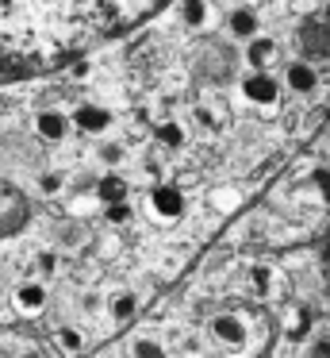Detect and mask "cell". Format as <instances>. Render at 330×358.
<instances>
[{
	"mask_svg": "<svg viewBox=\"0 0 330 358\" xmlns=\"http://www.w3.org/2000/svg\"><path fill=\"white\" fill-rule=\"evenodd\" d=\"M169 4L173 0H0V85L92 58Z\"/></svg>",
	"mask_w": 330,
	"mask_h": 358,
	"instance_id": "1",
	"label": "cell"
},
{
	"mask_svg": "<svg viewBox=\"0 0 330 358\" xmlns=\"http://www.w3.org/2000/svg\"><path fill=\"white\" fill-rule=\"evenodd\" d=\"M27 220H31L27 196H23L15 185L0 181V239H4V235H15L23 224H27Z\"/></svg>",
	"mask_w": 330,
	"mask_h": 358,
	"instance_id": "2",
	"label": "cell"
},
{
	"mask_svg": "<svg viewBox=\"0 0 330 358\" xmlns=\"http://www.w3.org/2000/svg\"><path fill=\"white\" fill-rule=\"evenodd\" d=\"M242 96H246L250 104L273 108V104L280 101V78H276V73H269V66H265V70L242 73Z\"/></svg>",
	"mask_w": 330,
	"mask_h": 358,
	"instance_id": "3",
	"label": "cell"
},
{
	"mask_svg": "<svg viewBox=\"0 0 330 358\" xmlns=\"http://www.w3.org/2000/svg\"><path fill=\"white\" fill-rule=\"evenodd\" d=\"M296 47L303 55V62H322L327 58V16L315 12L299 24V35H296Z\"/></svg>",
	"mask_w": 330,
	"mask_h": 358,
	"instance_id": "4",
	"label": "cell"
},
{
	"mask_svg": "<svg viewBox=\"0 0 330 358\" xmlns=\"http://www.w3.org/2000/svg\"><path fill=\"white\" fill-rule=\"evenodd\" d=\"M184 208H188V201H184V193L177 185H153L150 189V216L158 224H177L184 216Z\"/></svg>",
	"mask_w": 330,
	"mask_h": 358,
	"instance_id": "5",
	"label": "cell"
},
{
	"mask_svg": "<svg viewBox=\"0 0 330 358\" xmlns=\"http://www.w3.org/2000/svg\"><path fill=\"white\" fill-rule=\"evenodd\" d=\"M207 331H211L215 343H223V347H230V350H242L246 339H250V327H246V320L234 316V312H219V316H211Z\"/></svg>",
	"mask_w": 330,
	"mask_h": 358,
	"instance_id": "6",
	"label": "cell"
},
{
	"mask_svg": "<svg viewBox=\"0 0 330 358\" xmlns=\"http://www.w3.org/2000/svg\"><path fill=\"white\" fill-rule=\"evenodd\" d=\"M319 73H315V62H303V58H296V62H288L284 66V85L280 89H288V93H296V96H307V93H315L319 89Z\"/></svg>",
	"mask_w": 330,
	"mask_h": 358,
	"instance_id": "7",
	"label": "cell"
},
{
	"mask_svg": "<svg viewBox=\"0 0 330 358\" xmlns=\"http://www.w3.org/2000/svg\"><path fill=\"white\" fill-rule=\"evenodd\" d=\"M35 131H38V139H46V143L69 139V131H73L69 112H61V108H38L35 112Z\"/></svg>",
	"mask_w": 330,
	"mask_h": 358,
	"instance_id": "8",
	"label": "cell"
},
{
	"mask_svg": "<svg viewBox=\"0 0 330 358\" xmlns=\"http://www.w3.org/2000/svg\"><path fill=\"white\" fill-rule=\"evenodd\" d=\"M46 301H50V296H46V285L38 278H27V281H20V285L12 289V304L23 312V316H38V312L46 308Z\"/></svg>",
	"mask_w": 330,
	"mask_h": 358,
	"instance_id": "9",
	"label": "cell"
},
{
	"mask_svg": "<svg viewBox=\"0 0 330 358\" xmlns=\"http://www.w3.org/2000/svg\"><path fill=\"white\" fill-rule=\"evenodd\" d=\"M69 124H73V131H81V135H100L112 120H107V108H100V104H77L73 116H69Z\"/></svg>",
	"mask_w": 330,
	"mask_h": 358,
	"instance_id": "10",
	"label": "cell"
},
{
	"mask_svg": "<svg viewBox=\"0 0 330 358\" xmlns=\"http://www.w3.org/2000/svg\"><path fill=\"white\" fill-rule=\"evenodd\" d=\"M92 193H96L100 204H115V201H130V181L123 178L119 170L104 173V178H96V185H92Z\"/></svg>",
	"mask_w": 330,
	"mask_h": 358,
	"instance_id": "11",
	"label": "cell"
},
{
	"mask_svg": "<svg viewBox=\"0 0 330 358\" xmlns=\"http://www.w3.org/2000/svg\"><path fill=\"white\" fill-rule=\"evenodd\" d=\"M257 27H261V20H257V12L250 8V4H238L234 12L227 16V31H230V39H253L257 35Z\"/></svg>",
	"mask_w": 330,
	"mask_h": 358,
	"instance_id": "12",
	"label": "cell"
},
{
	"mask_svg": "<svg viewBox=\"0 0 330 358\" xmlns=\"http://www.w3.org/2000/svg\"><path fill=\"white\" fill-rule=\"evenodd\" d=\"M242 58H246V66H250V70H265V66L276 58V43L273 39H257V35H253V39H246Z\"/></svg>",
	"mask_w": 330,
	"mask_h": 358,
	"instance_id": "13",
	"label": "cell"
},
{
	"mask_svg": "<svg viewBox=\"0 0 330 358\" xmlns=\"http://www.w3.org/2000/svg\"><path fill=\"white\" fill-rule=\"evenodd\" d=\"M181 20L192 31H204L207 20H211V4L207 0H181Z\"/></svg>",
	"mask_w": 330,
	"mask_h": 358,
	"instance_id": "14",
	"label": "cell"
},
{
	"mask_svg": "<svg viewBox=\"0 0 330 358\" xmlns=\"http://www.w3.org/2000/svg\"><path fill=\"white\" fill-rule=\"evenodd\" d=\"M158 143L165 150H181L188 143V131H184L181 120H165V124H158Z\"/></svg>",
	"mask_w": 330,
	"mask_h": 358,
	"instance_id": "15",
	"label": "cell"
},
{
	"mask_svg": "<svg viewBox=\"0 0 330 358\" xmlns=\"http://www.w3.org/2000/svg\"><path fill=\"white\" fill-rule=\"evenodd\" d=\"M107 312H112L115 324H127V320L138 312V293H127V289H123V293H115L112 304H107Z\"/></svg>",
	"mask_w": 330,
	"mask_h": 358,
	"instance_id": "16",
	"label": "cell"
},
{
	"mask_svg": "<svg viewBox=\"0 0 330 358\" xmlns=\"http://www.w3.org/2000/svg\"><path fill=\"white\" fill-rule=\"evenodd\" d=\"M54 339H58V347L66 350V355H81V350H84V335L77 331V327H58Z\"/></svg>",
	"mask_w": 330,
	"mask_h": 358,
	"instance_id": "17",
	"label": "cell"
},
{
	"mask_svg": "<svg viewBox=\"0 0 330 358\" xmlns=\"http://www.w3.org/2000/svg\"><path fill=\"white\" fill-rule=\"evenodd\" d=\"M250 289H253L257 296H269V289H273V270H269L265 262H257V266L250 270Z\"/></svg>",
	"mask_w": 330,
	"mask_h": 358,
	"instance_id": "18",
	"label": "cell"
},
{
	"mask_svg": "<svg viewBox=\"0 0 330 358\" xmlns=\"http://www.w3.org/2000/svg\"><path fill=\"white\" fill-rule=\"evenodd\" d=\"M61 189H66V173H61V170L38 173V193H43V196H58Z\"/></svg>",
	"mask_w": 330,
	"mask_h": 358,
	"instance_id": "19",
	"label": "cell"
},
{
	"mask_svg": "<svg viewBox=\"0 0 330 358\" xmlns=\"http://www.w3.org/2000/svg\"><path fill=\"white\" fill-rule=\"evenodd\" d=\"M130 355L135 358H165V347L158 339H150V335H142V339L130 343Z\"/></svg>",
	"mask_w": 330,
	"mask_h": 358,
	"instance_id": "20",
	"label": "cell"
},
{
	"mask_svg": "<svg viewBox=\"0 0 330 358\" xmlns=\"http://www.w3.org/2000/svg\"><path fill=\"white\" fill-rule=\"evenodd\" d=\"M104 220H107L112 227H123V224H130V220H135V212H130V201H115V204H107Z\"/></svg>",
	"mask_w": 330,
	"mask_h": 358,
	"instance_id": "21",
	"label": "cell"
},
{
	"mask_svg": "<svg viewBox=\"0 0 330 358\" xmlns=\"http://www.w3.org/2000/svg\"><path fill=\"white\" fill-rule=\"evenodd\" d=\"M96 155H100V162H104V166H119L123 158H127V147H123V143H100Z\"/></svg>",
	"mask_w": 330,
	"mask_h": 358,
	"instance_id": "22",
	"label": "cell"
},
{
	"mask_svg": "<svg viewBox=\"0 0 330 358\" xmlns=\"http://www.w3.org/2000/svg\"><path fill=\"white\" fill-rule=\"evenodd\" d=\"M192 116H196V124L207 127V131H223V116H215L207 104H196V108H192Z\"/></svg>",
	"mask_w": 330,
	"mask_h": 358,
	"instance_id": "23",
	"label": "cell"
},
{
	"mask_svg": "<svg viewBox=\"0 0 330 358\" xmlns=\"http://www.w3.org/2000/svg\"><path fill=\"white\" fill-rule=\"evenodd\" d=\"M54 239H58L61 247H77V243L84 239V227H81V224H61V227H58V235H54Z\"/></svg>",
	"mask_w": 330,
	"mask_h": 358,
	"instance_id": "24",
	"label": "cell"
},
{
	"mask_svg": "<svg viewBox=\"0 0 330 358\" xmlns=\"http://www.w3.org/2000/svg\"><path fill=\"white\" fill-rule=\"evenodd\" d=\"M35 270L43 273V278H54V273H58V255H54V250H43V255L35 258Z\"/></svg>",
	"mask_w": 330,
	"mask_h": 358,
	"instance_id": "25",
	"label": "cell"
},
{
	"mask_svg": "<svg viewBox=\"0 0 330 358\" xmlns=\"http://www.w3.org/2000/svg\"><path fill=\"white\" fill-rule=\"evenodd\" d=\"M307 358H330V347H327V335H315L307 343Z\"/></svg>",
	"mask_w": 330,
	"mask_h": 358,
	"instance_id": "26",
	"label": "cell"
},
{
	"mask_svg": "<svg viewBox=\"0 0 330 358\" xmlns=\"http://www.w3.org/2000/svg\"><path fill=\"white\" fill-rule=\"evenodd\" d=\"M211 204H215V208H234V204H238V193H234V189H219V193L211 196Z\"/></svg>",
	"mask_w": 330,
	"mask_h": 358,
	"instance_id": "27",
	"label": "cell"
},
{
	"mask_svg": "<svg viewBox=\"0 0 330 358\" xmlns=\"http://www.w3.org/2000/svg\"><path fill=\"white\" fill-rule=\"evenodd\" d=\"M96 308H100V296L89 293V296H84V312H96Z\"/></svg>",
	"mask_w": 330,
	"mask_h": 358,
	"instance_id": "28",
	"label": "cell"
},
{
	"mask_svg": "<svg viewBox=\"0 0 330 358\" xmlns=\"http://www.w3.org/2000/svg\"><path fill=\"white\" fill-rule=\"evenodd\" d=\"M20 358H46V355H43V350H38V347H31V350H23Z\"/></svg>",
	"mask_w": 330,
	"mask_h": 358,
	"instance_id": "29",
	"label": "cell"
}]
</instances>
